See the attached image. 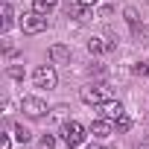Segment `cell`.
I'll use <instances>...</instances> for the list:
<instances>
[{"mask_svg": "<svg viewBox=\"0 0 149 149\" xmlns=\"http://www.w3.org/2000/svg\"><path fill=\"white\" fill-rule=\"evenodd\" d=\"M129 126H132V120H129V114H123V117L117 120V129H120V132H126Z\"/></svg>", "mask_w": 149, "mask_h": 149, "instance_id": "9a60e30c", "label": "cell"}, {"mask_svg": "<svg viewBox=\"0 0 149 149\" xmlns=\"http://www.w3.org/2000/svg\"><path fill=\"white\" fill-rule=\"evenodd\" d=\"M32 79H35V88H47V91H50V88H56V82H58L53 64H41V67H35Z\"/></svg>", "mask_w": 149, "mask_h": 149, "instance_id": "277c9868", "label": "cell"}, {"mask_svg": "<svg viewBox=\"0 0 149 149\" xmlns=\"http://www.w3.org/2000/svg\"><path fill=\"white\" fill-rule=\"evenodd\" d=\"M50 58H53V61H67V58H70V50L61 47V44H56V47H50Z\"/></svg>", "mask_w": 149, "mask_h": 149, "instance_id": "30bf717a", "label": "cell"}, {"mask_svg": "<svg viewBox=\"0 0 149 149\" xmlns=\"http://www.w3.org/2000/svg\"><path fill=\"white\" fill-rule=\"evenodd\" d=\"M61 140H64L70 149L82 146V140H85V129H82V123H76V120H67V123L61 126Z\"/></svg>", "mask_w": 149, "mask_h": 149, "instance_id": "7a4b0ae2", "label": "cell"}, {"mask_svg": "<svg viewBox=\"0 0 149 149\" xmlns=\"http://www.w3.org/2000/svg\"><path fill=\"white\" fill-rule=\"evenodd\" d=\"M9 76H12V79H21V76H24V70L15 64V67H9Z\"/></svg>", "mask_w": 149, "mask_h": 149, "instance_id": "e0dca14e", "label": "cell"}, {"mask_svg": "<svg viewBox=\"0 0 149 149\" xmlns=\"http://www.w3.org/2000/svg\"><path fill=\"white\" fill-rule=\"evenodd\" d=\"M79 97H82L85 105H102V102L114 100V97H111V88L102 85V82H97V85H85V88L79 91Z\"/></svg>", "mask_w": 149, "mask_h": 149, "instance_id": "6da1fadb", "label": "cell"}, {"mask_svg": "<svg viewBox=\"0 0 149 149\" xmlns=\"http://www.w3.org/2000/svg\"><path fill=\"white\" fill-rule=\"evenodd\" d=\"M67 15H70V18H88V6H85V3H76V6L67 9Z\"/></svg>", "mask_w": 149, "mask_h": 149, "instance_id": "7c38bea8", "label": "cell"}, {"mask_svg": "<svg viewBox=\"0 0 149 149\" xmlns=\"http://www.w3.org/2000/svg\"><path fill=\"white\" fill-rule=\"evenodd\" d=\"M53 146H56V140H53L50 134H47V137H41V149H53Z\"/></svg>", "mask_w": 149, "mask_h": 149, "instance_id": "2e32d148", "label": "cell"}, {"mask_svg": "<svg viewBox=\"0 0 149 149\" xmlns=\"http://www.w3.org/2000/svg\"><path fill=\"white\" fill-rule=\"evenodd\" d=\"M132 73H134V76H146V73H149V64H146V61H137V64L132 67Z\"/></svg>", "mask_w": 149, "mask_h": 149, "instance_id": "5bb4252c", "label": "cell"}, {"mask_svg": "<svg viewBox=\"0 0 149 149\" xmlns=\"http://www.w3.org/2000/svg\"><path fill=\"white\" fill-rule=\"evenodd\" d=\"M79 3H85V6H94V3H100V0H79Z\"/></svg>", "mask_w": 149, "mask_h": 149, "instance_id": "ffe728a7", "label": "cell"}, {"mask_svg": "<svg viewBox=\"0 0 149 149\" xmlns=\"http://www.w3.org/2000/svg\"><path fill=\"white\" fill-rule=\"evenodd\" d=\"M21 111H24L26 117L38 120V117H44L47 105H44V100H41V97H24V100H21Z\"/></svg>", "mask_w": 149, "mask_h": 149, "instance_id": "5b68a950", "label": "cell"}, {"mask_svg": "<svg viewBox=\"0 0 149 149\" xmlns=\"http://www.w3.org/2000/svg\"><path fill=\"white\" fill-rule=\"evenodd\" d=\"M0 15H3V21H0V29L6 32V29L12 26V6H9V3H3V6H0Z\"/></svg>", "mask_w": 149, "mask_h": 149, "instance_id": "8fae6325", "label": "cell"}, {"mask_svg": "<svg viewBox=\"0 0 149 149\" xmlns=\"http://www.w3.org/2000/svg\"><path fill=\"white\" fill-rule=\"evenodd\" d=\"M15 137H18L21 143H26V140L32 137V132H29V129H24V126H15Z\"/></svg>", "mask_w": 149, "mask_h": 149, "instance_id": "4fadbf2b", "label": "cell"}, {"mask_svg": "<svg viewBox=\"0 0 149 149\" xmlns=\"http://www.w3.org/2000/svg\"><path fill=\"white\" fill-rule=\"evenodd\" d=\"M111 47H114V44L105 41V38H91V41H88V50H91L94 56H97V53H108Z\"/></svg>", "mask_w": 149, "mask_h": 149, "instance_id": "ba28073f", "label": "cell"}, {"mask_svg": "<svg viewBox=\"0 0 149 149\" xmlns=\"http://www.w3.org/2000/svg\"><path fill=\"white\" fill-rule=\"evenodd\" d=\"M111 132H114V120H108V117L91 123V134H94V137H108Z\"/></svg>", "mask_w": 149, "mask_h": 149, "instance_id": "8992f818", "label": "cell"}, {"mask_svg": "<svg viewBox=\"0 0 149 149\" xmlns=\"http://www.w3.org/2000/svg\"><path fill=\"white\" fill-rule=\"evenodd\" d=\"M56 6H58V0H32V9L41 12V15H50Z\"/></svg>", "mask_w": 149, "mask_h": 149, "instance_id": "9c48e42d", "label": "cell"}, {"mask_svg": "<svg viewBox=\"0 0 149 149\" xmlns=\"http://www.w3.org/2000/svg\"><path fill=\"white\" fill-rule=\"evenodd\" d=\"M21 29L24 32H29V35H35V32H44L47 29V15H41V12H24L21 15Z\"/></svg>", "mask_w": 149, "mask_h": 149, "instance_id": "3957f363", "label": "cell"}, {"mask_svg": "<svg viewBox=\"0 0 149 149\" xmlns=\"http://www.w3.org/2000/svg\"><path fill=\"white\" fill-rule=\"evenodd\" d=\"M12 146V140H9V134H3V137H0V149H9Z\"/></svg>", "mask_w": 149, "mask_h": 149, "instance_id": "ac0fdd59", "label": "cell"}, {"mask_svg": "<svg viewBox=\"0 0 149 149\" xmlns=\"http://www.w3.org/2000/svg\"><path fill=\"white\" fill-rule=\"evenodd\" d=\"M137 149H149V137H143V143H140Z\"/></svg>", "mask_w": 149, "mask_h": 149, "instance_id": "d6986e66", "label": "cell"}, {"mask_svg": "<svg viewBox=\"0 0 149 149\" xmlns=\"http://www.w3.org/2000/svg\"><path fill=\"white\" fill-rule=\"evenodd\" d=\"M102 149H108V146H102Z\"/></svg>", "mask_w": 149, "mask_h": 149, "instance_id": "44dd1931", "label": "cell"}, {"mask_svg": "<svg viewBox=\"0 0 149 149\" xmlns=\"http://www.w3.org/2000/svg\"><path fill=\"white\" fill-rule=\"evenodd\" d=\"M102 114H105L108 120H120L126 111H123V105H120L117 100H108V102H102Z\"/></svg>", "mask_w": 149, "mask_h": 149, "instance_id": "52a82bcc", "label": "cell"}]
</instances>
